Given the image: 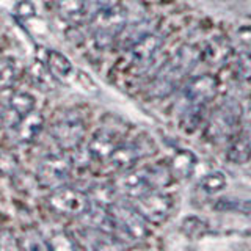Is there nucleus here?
<instances>
[{
	"mask_svg": "<svg viewBox=\"0 0 251 251\" xmlns=\"http://www.w3.org/2000/svg\"><path fill=\"white\" fill-rule=\"evenodd\" d=\"M173 177L175 175H173L170 165L163 163L143 168H130L123 171L120 177H116L113 188L116 193L135 200L148 192L159 190L162 187L170 185Z\"/></svg>",
	"mask_w": 251,
	"mask_h": 251,
	"instance_id": "f257e3e1",
	"label": "nucleus"
},
{
	"mask_svg": "<svg viewBox=\"0 0 251 251\" xmlns=\"http://www.w3.org/2000/svg\"><path fill=\"white\" fill-rule=\"evenodd\" d=\"M107 207L113 220V237L120 243L140 242L149 235L148 222L138 214L132 202L113 201Z\"/></svg>",
	"mask_w": 251,
	"mask_h": 251,
	"instance_id": "f03ea898",
	"label": "nucleus"
},
{
	"mask_svg": "<svg viewBox=\"0 0 251 251\" xmlns=\"http://www.w3.org/2000/svg\"><path fill=\"white\" fill-rule=\"evenodd\" d=\"M240 105L232 99L225 100L212 112L207 126H206V137L214 143H223L231 141L240 124Z\"/></svg>",
	"mask_w": 251,
	"mask_h": 251,
	"instance_id": "7ed1b4c3",
	"label": "nucleus"
},
{
	"mask_svg": "<svg viewBox=\"0 0 251 251\" xmlns=\"http://www.w3.org/2000/svg\"><path fill=\"white\" fill-rule=\"evenodd\" d=\"M88 25L99 47H107L116 41L118 35L127 25V14L121 5L100 10L91 18Z\"/></svg>",
	"mask_w": 251,
	"mask_h": 251,
	"instance_id": "20e7f679",
	"label": "nucleus"
},
{
	"mask_svg": "<svg viewBox=\"0 0 251 251\" xmlns=\"http://www.w3.org/2000/svg\"><path fill=\"white\" fill-rule=\"evenodd\" d=\"M47 206L60 215L82 218L91 209L93 201L88 193L82 190L73 187H60L52 190L47 198Z\"/></svg>",
	"mask_w": 251,
	"mask_h": 251,
	"instance_id": "39448f33",
	"label": "nucleus"
},
{
	"mask_svg": "<svg viewBox=\"0 0 251 251\" xmlns=\"http://www.w3.org/2000/svg\"><path fill=\"white\" fill-rule=\"evenodd\" d=\"M133 207L138 210V214L143 217L149 225H163L171 217L175 209V200L168 193L162 192H148L143 196L132 200Z\"/></svg>",
	"mask_w": 251,
	"mask_h": 251,
	"instance_id": "423d86ee",
	"label": "nucleus"
},
{
	"mask_svg": "<svg viewBox=\"0 0 251 251\" xmlns=\"http://www.w3.org/2000/svg\"><path fill=\"white\" fill-rule=\"evenodd\" d=\"M71 171H73V160L66 154H49L38 165L36 180L43 188L55 190L63 187Z\"/></svg>",
	"mask_w": 251,
	"mask_h": 251,
	"instance_id": "0eeeda50",
	"label": "nucleus"
},
{
	"mask_svg": "<svg viewBox=\"0 0 251 251\" xmlns=\"http://www.w3.org/2000/svg\"><path fill=\"white\" fill-rule=\"evenodd\" d=\"M85 121L78 115H65L53 123L50 133L61 151H77L85 138Z\"/></svg>",
	"mask_w": 251,
	"mask_h": 251,
	"instance_id": "6e6552de",
	"label": "nucleus"
},
{
	"mask_svg": "<svg viewBox=\"0 0 251 251\" xmlns=\"http://www.w3.org/2000/svg\"><path fill=\"white\" fill-rule=\"evenodd\" d=\"M226 157L235 165H243L251 160V108L242 113L239 129L229 141Z\"/></svg>",
	"mask_w": 251,
	"mask_h": 251,
	"instance_id": "1a4fd4ad",
	"label": "nucleus"
},
{
	"mask_svg": "<svg viewBox=\"0 0 251 251\" xmlns=\"http://www.w3.org/2000/svg\"><path fill=\"white\" fill-rule=\"evenodd\" d=\"M184 93H185L188 104L206 105L217 96L218 78L212 74H201V75L192 77L190 80L187 82Z\"/></svg>",
	"mask_w": 251,
	"mask_h": 251,
	"instance_id": "9d476101",
	"label": "nucleus"
},
{
	"mask_svg": "<svg viewBox=\"0 0 251 251\" xmlns=\"http://www.w3.org/2000/svg\"><path fill=\"white\" fill-rule=\"evenodd\" d=\"M123 141L118 137V133L108 129H99L93 133L91 140L86 146V152L93 160L105 162L110 155L115 152V149L120 146Z\"/></svg>",
	"mask_w": 251,
	"mask_h": 251,
	"instance_id": "9b49d317",
	"label": "nucleus"
},
{
	"mask_svg": "<svg viewBox=\"0 0 251 251\" xmlns=\"http://www.w3.org/2000/svg\"><path fill=\"white\" fill-rule=\"evenodd\" d=\"M148 154L149 152L145 151V148L138 143H121L115 149V152L105 160V163L108 165L110 170L126 171L133 168V165Z\"/></svg>",
	"mask_w": 251,
	"mask_h": 251,
	"instance_id": "f8f14e48",
	"label": "nucleus"
},
{
	"mask_svg": "<svg viewBox=\"0 0 251 251\" xmlns=\"http://www.w3.org/2000/svg\"><path fill=\"white\" fill-rule=\"evenodd\" d=\"M162 44H163L162 36L149 31V33H146L143 38L138 39V41L129 49L132 63L138 66H149V63L155 60Z\"/></svg>",
	"mask_w": 251,
	"mask_h": 251,
	"instance_id": "ddd939ff",
	"label": "nucleus"
},
{
	"mask_svg": "<svg viewBox=\"0 0 251 251\" xmlns=\"http://www.w3.org/2000/svg\"><path fill=\"white\" fill-rule=\"evenodd\" d=\"M55 8L60 18L73 25L88 24L93 18L86 0H57Z\"/></svg>",
	"mask_w": 251,
	"mask_h": 251,
	"instance_id": "4468645a",
	"label": "nucleus"
},
{
	"mask_svg": "<svg viewBox=\"0 0 251 251\" xmlns=\"http://www.w3.org/2000/svg\"><path fill=\"white\" fill-rule=\"evenodd\" d=\"M44 129V116L33 110L27 116H24L21 123L18 124V127L13 130L14 138L19 143H31L33 140L38 138V135Z\"/></svg>",
	"mask_w": 251,
	"mask_h": 251,
	"instance_id": "2eb2a0df",
	"label": "nucleus"
},
{
	"mask_svg": "<svg viewBox=\"0 0 251 251\" xmlns=\"http://www.w3.org/2000/svg\"><path fill=\"white\" fill-rule=\"evenodd\" d=\"M231 46L223 38H214L209 41L201 52V57L212 66H222L231 57Z\"/></svg>",
	"mask_w": 251,
	"mask_h": 251,
	"instance_id": "dca6fc26",
	"label": "nucleus"
},
{
	"mask_svg": "<svg viewBox=\"0 0 251 251\" xmlns=\"http://www.w3.org/2000/svg\"><path fill=\"white\" fill-rule=\"evenodd\" d=\"M168 165L175 177L187 179V177H190L195 171L196 157L192 151H188V149H179L177 152L173 154Z\"/></svg>",
	"mask_w": 251,
	"mask_h": 251,
	"instance_id": "f3484780",
	"label": "nucleus"
},
{
	"mask_svg": "<svg viewBox=\"0 0 251 251\" xmlns=\"http://www.w3.org/2000/svg\"><path fill=\"white\" fill-rule=\"evenodd\" d=\"M46 65L55 78H68L73 74V63H71V60L65 53H61L55 49L47 50Z\"/></svg>",
	"mask_w": 251,
	"mask_h": 251,
	"instance_id": "a211bd4d",
	"label": "nucleus"
},
{
	"mask_svg": "<svg viewBox=\"0 0 251 251\" xmlns=\"http://www.w3.org/2000/svg\"><path fill=\"white\" fill-rule=\"evenodd\" d=\"M22 66L14 57H3L0 63V86L2 90H13L14 83L21 77Z\"/></svg>",
	"mask_w": 251,
	"mask_h": 251,
	"instance_id": "6ab92c4d",
	"label": "nucleus"
},
{
	"mask_svg": "<svg viewBox=\"0 0 251 251\" xmlns=\"http://www.w3.org/2000/svg\"><path fill=\"white\" fill-rule=\"evenodd\" d=\"M151 28H149V22H135V24H127L120 35H118L116 41L120 43L121 47L124 49H130V47L135 44L138 39L143 38L146 33H149Z\"/></svg>",
	"mask_w": 251,
	"mask_h": 251,
	"instance_id": "aec40b11",
	"label": "nucleus"
},
{
	"mask_svg": "<svg viewBox=\"0 0 251 251\" xmlns=\"http://www.w3.org/2000/svg\"><path fill=\"white\" fill-rule=\"evenodd\" d=\"M226 184H227L226 176L222 171H210L200 179L198 187L204 193H218L226 187Z\"/></svg>",
	"mask_w": 251,
	"mask_h": 251,
	"instance_id": "412c9836",
	"label": "nucleus"
},
{
	"mask_svg": "<svg viewBox=\"0 0 251 251\" xmlns=\"http://www.w3.org/2000/svg\"><path fill=\"white\" fill-rule=\"evenodd\" d=\"M204 108L206 105H193L188 104V110L182 115V121H180V126L185 132H195L200 127V124L202 123L204 118Z\"/></svg>",
	"mask_w": 251,
	"mask_h": 251,
	"instance_id": "4be33fe9",
	"label": "nucleus"
},
{
	"mask_svg": "<svg viewBox=\"0 0 251 251\" xmlns=\"http://www.w3.org/2000/svg\"><path fill=\"white\" fill-rule=\"evenodd\" d=\"M30 77L36 86H41V88H49V85H52L53 80V74L49 71L46 63L41 61H35L30 68Z\"/></svg>",
	"mask_w": 251,
	"mask_h": 251,
	"instance_id": "5701e85b",
	"label": "nucleus"
},
{
	"mask_svg": "<svg viewBox=\"0 0 251 251\" xmlns=\"http://www.w3.org/2000/svg\"><path fill=\"white\" fill-rule=\"evenodd\" d=\"M19 245H21V250H28V251L49 250V243H47V239H43L41 234L36 232V231H27L19 239Z\"/></svg>",
	"mask_w": 251,
	"mask_h": 251,
	"instance_id": "b1692460",
	"label": "nucleus"
},
{
	"mask_svg": "<svg viewBox=\"0 0 251 251\" xmlns=\"http://www.w3.org/2000/svg\"><path fill=\"white\" fill-rule=\"evenodd\" d=\"M47 243H49V250H74V248H78L74 235L68 234L66 231L53 232L50 237L47 239Z\"/></svg>",
	"mask_w": 251,
	"mask_h": 251,
	"instance_id": "393cba45",
	"label": "nucleus"
},
{
	"mask_svg": "<svg viewBox=\"0 0 251 251\" xmlns=\"http://www.w3.org/2000/svg\"><path fill=\"white\" fill-rule=\"evenodd\" d=\"M235 71L242 78L251 80V49H242L239 52L235 58Z\"/></svg>",
	"mask_w": 251,
	"mask_h": 251,
	"instance_id": "a878e982",
	"label": "nucleus"
},
{
	"mask_svg": "<svg viewBox=\"0 0 251 251\" xmlns=\"http://www.w3.org/2000/svg\"><path fill=\"white\" fill-rule=\"evenodd\" d=\"M19 168V162L16 159V155L5 151L2 154V171L5 176H13Z\"/></svg>",
	"mask_w": 251,
	"mask_h": 251,
	"instance_id": "bb28decb",
	"label": "nucleus"
},
{
	"mask_svg": "<svg viewBox=\"0 0 251 251\" xmlns=\"http://www.w3.org/2000/svg\"><path fill=\"white\" fill-rule=\"evenodd\" d=\"M16 14L22 19H30L35 16V5L30 2V0H21V2L16 5Z\"/></svg>",
	"mask_w": 251,
	"mask_h": 251,
	"instance_id": "cd10ccee",
	"label": "nucleus"
},
{
	"mask_svg": "<svg viewBox=\"0 0 251 251\" xmlns=\"http://www.w3.org/2000/svg\"><path fill=\"white\" fill-rule=\"evenodd\" d=\"M86 3H88V8H90V11H91L93 16L96 13H99L100 10H105V8H112V6L120 5L118 0H86Z\"/></svg>",
	"mask_w": 251,
	"mask_h": 251,
	"instance_id": "c85d7f7f",
	"label": "nucleus"
},
{
	"mask_svg": "<svg viewBox=\"0 0 251 251\" xmlns=\"http://www.w3.org/2000/svg\"><path fill=\"white\" fill-rule=\"evenodd\" d=\"M237 41L242 46V49H251V25L237 30Z\"/></svg>",
	"mask_w": 251,
	"mask_h": 251,
	"instance_id": "c756f323",
	"label": "nucleus"
}]
</instances>
